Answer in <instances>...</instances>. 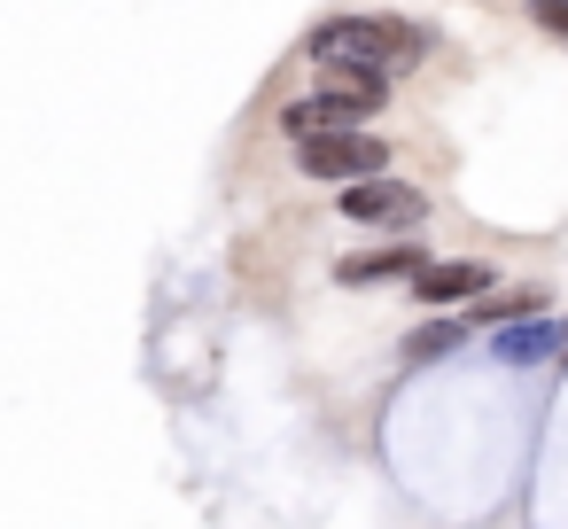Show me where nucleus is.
<instances>
[{
  "mask_svg": "<svg viewBox=\"0 0 568 529\" xmlns=\"http://www.w3.org/2000/svg\"><path fill=\"white\" fill-rule=\"evenodd\" d=\"M335 125H358V118H351V110H343V102H335L327 87L281 110V133H288V149H296V141H312V133H335Z\"/></svg>",
  "mask_w": 568,
  "mask_h": 529,
  "instance_id": "nucleus-8",
  "label": "nucleus"
},
{
  "mask_svg": "<svg viewBox=\"0 0 568 529\" xmlns=\"http://www.w3.org/2000/svg\"><path fill=\"white\" fill-rule=\"evenodd\" d=\"M320 87H327L358 125H374L382 102H389V71H374V63H320Z\"/></svg>",
  "mask_w": 568,
  "mask_h": 529,
  "instance_id": "nucleus-6",
  "label": "nucleus"
},
{
  "mask_svg": "<svg viewBox=\"0 0 568 529\" xmlns=\"http://www.w3.org/2000/svg\"><path fill=\"white\" fill-rule=\"evenodd\" d=\"M296 172H304V180H327V187L382 180V172H389V141H382V133H366V125H335V133L296 141Z\"/></svg>",
  "mask_w": 568,
  "mask_h": 529,
  "instance_id": "nucleus-2",
  "label": "nucleus"
},
{
  "mask_svg": "<svg viewBox=\"0 0 568 529\" xmlns=\"http://www.w3.org/2000/svg\"><path fill=\"white\" fill-rule=\"evenodd\" d=\"M343 218H358V226H389V234H413L420 218H428V187H413V180H351L343 195Z\"/></svg>",
  "mask_w": 568,
  "mask_h": 529,
  "instance_id": "nucleus-3",
  "label": "nucleus"
},
{
  "mask_svg": "<svg viewBox=\"0 0 568 529\" xmlns=\"http://www.w3.org/2000/svg\"><path fill=\"white\" fill-rule=\"evenodd\" d=\"M529 24L552 32V40H568V0H529Z\"/></svg>",
  "mask_w": 568,
  "mask_h": 529,
  "instance_id": "nucleus-10",
  "label": "nucleus"
},
{
  "mask_svg": "<svg viewBox=\"0 0 568 529\" xmlns=\"http://www.w3.org/2000/svg\"><path fill=\"white\" fill-rule=\"evenodd\" d=\"M304 55L312 63H374V71H420L428 63V32L405 24V17H327L304 32Z\"/></svg>",
  "mask_w": 568,
  "mask_h": 529,
  "instance_id": "nucleus-1",
  "label": "nucleus"
},
{
  "mask_svg": "<svg viewBox=\"0 0 568 529\" xmlns=\"http://www.w3.org/2000/svg\"><path fill=\"white\" fill-rule=\"evenodd\" d=\"M560 374H568V358H560Z\"/></svg>",
  "mask_w": 568,
  "mask_h": 529,
  "instance_id": "nucleus-11",
  "label": "nucleus"
},
{
  "mask_svg": "<svg viewBox=\"0 0 568 529\" xmlns=\"http://www.w3.org/2000/svg\"><path fill=\"white\" fill-rule=\"evenodd\" d=\"M490 358H498V366H545V358H568V319H560V312H537V319L490 327Z\"/></svg>",
  "mask_w": 568,
  "mask_h": 529,
  "instance_id": "nucleus-5",
  "label": "nucleus"
},
{
  "mask_svg": "<svg viewBox=\"0 0 568 529\" xmlns=\"http://www.w3.org/2000/svg\"><path fill=\"white\" fill-rule=\"evenodd\" d=\"M467 312H452V319H420L413 335H405V366H436V358H452L459 343H467Z\"/></svg>",
  "mask_w": 568,
  "mask_h": 529,
  "instance_id": "nucleus-9",
  "label": "nucleus"
},
{
  "mask_svg": "<svg viewBox=\"0 0 568 529\" xmlns=\"http://www.w3.org/2000/svg\"><path fill=\"white\" fill-rule=\"evenodd\" d=\"M490 288H498V265H483V257H428L420 281H413V296H420L428 312L475 304V296H490Z\"/></svg>",
  "mask_w": 568,
  "mask_h": 529,
  "instance_id": "nucleus-4",
  "label": "nucleus"
},
{
  "mask_svg": "<svg viewBox=\"0 0 568 529\" xmlns=\"http://www.w3.org/2000/svg\"><path fill=\"white\" fill-rule=\"evenodd\" d=\"M420 265H428L420 242H389V250H358V257H343L335 281H343V288H382V281H420Z\"/></svg>",
  "mask_w": 568,
  "mask_h": 529,
  "instance_id": "nucleus-7",
  "label": "nucleus"
}]
</instances>
